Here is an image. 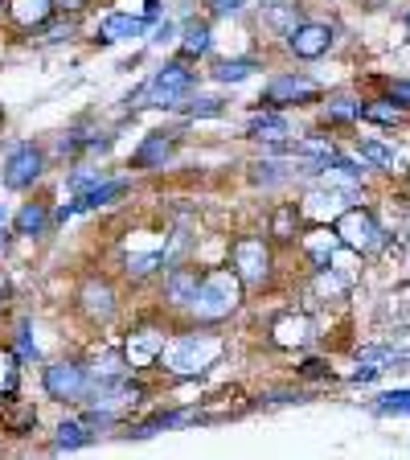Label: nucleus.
<instances>
[{"label": "nucleus", "instance_id": "nucleus-1", "mask_svg": "<svg viewBox=\"0 0 410 460\" xmlns=\"http://www.w3.org/2000/svg\"><path fill=\"white\" fill-rule=\"evenodd\" d=\"M222 354V341L210 333H189V337H177L172 345H164V370L177 374V378H197L201 370H210Z\"/></svg>", "mask_w": 410, "mask_h": 460}, {"label": "nucleus", "instance_id": "nucleus-2", "mask_svg": "<svg viewBox=\"0 0 410 460\" xmlns=\"http://www.w3.org/2000/svg\"><path fill=\"white\" fill-rule=\"evenodd\" d=\"M239 305H242L239 271H214V276L201 279L197 300H193V313H197V321H222V316L239 313Z\"/></svg>", "mask_w": 410, "mask_h": 460}, {"label": "nucleus", "instance_id": "nucleus-3", "mask_svg": "<svg viewBox=\"0 0 410 460\" xmlns=\"http://www.w3.org/2000/svg\"><path fill=\"white\" fill-rule=\"evenodd\" d=\"M333 230L341 234V243L349 251H357V255H373V251L386 243L382 226H378V218H373L365 206H345L341 214H336Z\"/></svg>", "mask_w": 410, "mask_h": 460}, {"label": "nucleus", "instance_id": "nucleus-4", "mask_svg": "<svg viewBox=\"0 0 410 460\" xmlns=\"http://www.w3.org/2000/svg\"><path fill=\"white\" fill-rule=\"evenodd\" d=\"M189 86H193V70L185 66V62H169V66L156 70L153 83H148L140 95H135L132 107H140L144 99H148V103H156V107H177V99H181Z\"/></svg>", "mask_w": 410, "mask_h": 460}, {"label": "nucleus", "instance_id": "nucleus-5", "mask_svg": "<svg viewBox=\"0 0 410 460\" xmlns=\"http://www.w3.org/2000/svg\"><path fill=\"white\" fill-rule=\"evenodd\" d=\"M46 391L62 402H86L91 399V374L78 362H54L46 370Z\"/></svg>", "mask_w": 410, "mask_h": 460}, {"label": "nucleus", "instance_id": "nucleus-6", "mask_svg": "<svg viewBox=\"0 0 410 460\" xmlns=\"http://www.w3.org/2000/svg\"><path fill=\"white\" fill-rule=\"evenodd\" d=\"M234 271H239L242 284L258 288L271 276V251L263 239H239L234 243Z\"/></svg>", "mask_w": 410, "mask_h": 460}, {"label": "nucleus", "instance_id": "nucleus-7", "mask_svg": "<svg viewBox=\"0 0 410 460\" xmlns=\"http://www.w3.org/2000/svg\"><path fill=\"white\" fill-rule=\"evenodd\" d=\"M320 95V86L312 83V78L304 75H279L267 83V91H263V99H267L271 107H292V103H312V99Z\"/></svg>", "mask_w": 410, "mask_h": 460}, {"label": "nucleus", "instance_id": "nucleus-8", "mask_svg": "<svg viewBox=\"0 0 410 460\" xmlns=\"http://www.w3.org/2000/svg\"><path fill=\"white\" fill-rule=\"evenodd\" d=\"M41 164H46L41 148H33V144H17L13 156L4 161V185H9V190H25V185H33L41 177Z\"/></svg>", "mask_w": 410, "mask_h": 460}, {"label": "nucleus", "instance_id": "nucleus-9", "mask_svg": "<svg viewBox=\"0 0 410 460\" xmlns=\"http://www.w3.org/2000/svg\"><path fill=\"white\" fill-rule=\"evenodd\" d=\"M287 46L296 58H325L333 49V29L320 25V21H308V25H296L287 33Z\"/></svg>", "mask_w": 410, "mask_h": 460}, {"label": "nucleus", "instance_id": "nucleus-10", "mask_svg": "<svg viewBox=\"0 0 410 460\" xmlns=\"http://www.w3.org/2000/svg\"><path fill=\"white\" fill-rule=\"evenodd\" d=\"M312 337H316V325H312V316H304V313H284L271 325V341L279 349H304Z\"/></svg>", "mask_w": 410, "mask_h": 460}, {"label": "nucleus", "instance_id": "nucleus-11", "mask_svg": "<svg viewBox=\"0 0 410 460\" xmlns=\"http://www.w3.org/2000/svg\"><path fill=\"white\" fill-rule=\"evenodd\" d=\"M161 354H164V333L161 329H140V333H132L127 337V345H124V358H127L132 370L156 366L161 362Z\"/></svg>", "mask_w": 410, "mask_h": 460}, {"label": "nucleus", "instance_id": "nucleus-12", "mask_svg": "<svg viewBox=\"0 0 410 460\" xmlns=\"http://www.w3.org/2000/svg\"><path fill=\"white\" fill-rule=\"evenodd\" d=\"M144 25H148V21H144L140 13H111V17L99 25V41H107V46H111V41H132L144 33Z\"/></svg>", "mask_w": 410, "mask_h": 460}, {"label": "nucleus", "instance_id": "nucleus-13", "mask_svg": "<svg viewBox=\"0 0 410 460\" xmlns=\"http://www.w3.org/2000/svg\"><path fill=\"white\" fill-rule=\"evenodd\" d=\"M172 156V140L164 132L144 136V144L132 153V169H164V161Z\"/></svg>", "mask_w": 410, "mask_h": 460}, {"label": "nucleus", "instance_id": "nucleus-14", "mask_svg": "<svg viewBox=\"0 0 410 460\" xmlns=\"http://www.w3.org/2000/svg\"><path fill=\"white\" fill-rule=\"evenodd\" d=\"M247 132L255 136V140L284 144L292 128H287V115L284 111H255V115H250V124H247Z\"/></svg>", "mask_w": 410, "mask_h": 460}, {"label": "nucleus", "instance_id": "nucleus-15", "mask_svg": "<svg viewBox=\"0 0 410 460\" xmlns=\"http://www.w3.org/2000/svg\"><path fill=\"white\" fill-rule=\"evenodd\" d=\"M9 17L21 29H41L54 17V0H9Z\"/></svg>", "mask_w": 410, "mask_h": 460}, {"label": "nucleus", "instance_id": "nucleus-16", "mask_svg": "<svg viewBox=\"0 0 410 460\" xmlns=\"http://www.w3.org/2000/svg\"><path fill=\"white\" fill-rule=\"evenodd\" d=\"M336 247H345L341 243V234H328V230H316V234H308L304 239V251L308 255H312V263H316V271L320 268H328V263H333V255H336Z\"/></svg>", "mask_w": 410, "mask_h": 460}, {"label": "nucleus", "instance_id": "nucleus-17", "mask_svg": "<svg viewBox=\"0 0 410 460\" xmlns=\"http://www.w3.org/2000/svg\"><path fill=\"white\" fill-rule=\"evenodd\" d=\"M164 288H169V300H172V305H193V300H197L201 279H197V271L177 268L169 279H164Z\"/></svg>", "mask_w": 410, "mask_h": 460}, {"label": "nucleus", "instance_id": "nucleus-18", "mask_svg": "<svg viewBox=\"0 0 410 460\" xmlns=\"http://www.w3.org/2000/svg\"><path fill=\"white\" fill-rule=\"evenodd\" d=\"M193 420H201L197 411H156L153 420H144L140 428H132V436H156V431H169V428H181V423H193Z\"/></svg>", "mask_w": 410, "mask_h": 460}, {"label": "nucleus", "instance_id": "nucleus-19", "mask_svg": "<svg viewBox=\"0 0 410 460\" xmlns=\"http://www.w3.org/2000/svg\"><path fill=\"white\" fill-rule=\"evenodd\" d=\"M362 119L394 128V124H402V103L398 99H370V103H362Z\"/></svg>", "mask_w": 410, "mask_h": 460}, {"label": "nucleus", "instance_id": "nucleus-20", "mask_svg": "<svg viewBox=\"0 0 410 460\" xmlns=\"http://www.w3.org/2000/svg\"><path fill=\"white\" fill-rule=\"evenodd\" d=\"M49 222V210L41 206V201H25L17 210V218H13V226H17V234H41Z\"/></svg>", "mask_w": 410, "mask_h": 460}, {"label": "nucleus", "instance_id": "nucleus-21", "mask_svg": "<svg viewBox=\"0 0 410 460\" xmlns=\"http://www.w3.org/2000/svg\"><path fill=\"white\" fill-rule=\"evenodd\" d=\"M83 305H86V313H91V316L107 321V316L115 313V305H111V288H107V284H95V279H91V284L83 288Z\"/></svg>", "mask_w": 410, "mask_h": 460}, {"label": "nucleus", "instance_id": "nucleus-22", "mask_svg": "<svg viewBox=\"0 0 410 460\" xmlns=\"http://www.w3.org/2000/svg\"><path fill=\"white\" fill-rule=\"evenodd\" d=\"M205 49H210V25H205V21H189L185 33H181V54L185 58H201Z\"/></svg>", "mask_w": 410, "mask_h": 460}, {"label": "nucleus", "instance_id": "nucleus-23", "mask_svg": "<svg viewBox=\"0 0 410 460\" xmlns=\"http://www.w3.org/2000/svg\"><path fill=\"white\" fill-rule=\"evenodd\" d=\"M373 411H378V415H410V386L382 391L378 399H373Z\"/></svg>", "mask_w": 410, "mask_h": 460}, {"label": "nucleus", "instance_id": "nucleus-24", "mask_svg": "<svg viewBox=\"0 0 410 460\" xmlns=\"http://www.w3.org/2000/svg\"><path fill=\"white\" fill-rule=\"evenodd\" d=\"M362 164L365 169H398V153L378 140H362Z\"/></svg>", "mask_w": 410, "mask_h": 460}, {"label": "nucleus", "instance_id": "nucleus-25", "mask_svg": "<svg viewBox=\"0 0 410 460\" xmlns=\"http://www.w3.org/2000/svg\"><path fill=\"white\" fill-rule=\"evenodd\" d=\"M325 115L333 119V124H349V119H362V99L353 95H336L325 103Z\"/></svg>", "mask_w": 410, "mask_h": 460}, {"label": "nucleus", "instance_id": "nucleus-26", "mask_svg": "<svg viewBox=\"0 0 410 460\" xmlns=\"http://www.w3.org/2000/svg\"><path fill=\"white\" fill-rule=\"evenodd\" d=\"M21 386V366H17V354L13 349H0V399L17 394Z\"/></svg>", "mask_w": 410, "mask_h": 460}, {"label": "nucleus", "instance_id": "nucleus-27", "mask_svg": "<svg viewBox=\"0 0 410 460\" xmlns=\"http://www.w3.org/2000/svg\"><path fill=\"white\" fill-rule=\"evenodd\" d=\"M91 423H62V428H57V440H54V452H70V448H83L86 440H91Z\"/></svg>", "mask_w": 410, "mask_h": 460}, {"label": "nucleus", "instance_id": "nucleus-28", "mask_svg": "<svg viewBox=\"0 0 410 460\" xmlns=\"http://www.w3.org/2000/svg\"><path fill=\"white\" fill-rule=\"evenodd\" d=\"M255 70H258L255 58H234V62H218L214 78H218V83H242V78H250Z\"/></svg>", "mask_w": 410, "mask_h": 460}, {"label": "nucleus", "instance_id": "nucleus-29", "mask_svg": "<svg viewBox=\"0 0 410 460\" xmlns=\"http://www.w3.org/2000/svg\"><path fill=\"white\" fill-rule=\"evenodd\" d=\"M164 263V255L156 251V255H132L127 259V271H135V276H148V271H156Z\"/></svg>", "mask_w": 410, "mask_h": 460}, {"label": "nucleus", "instance_id": "nucleus-30", "mask_svg": "<svg viewBox=\"0 0 410 460\" xmlns=\"http://www.w3.org/2000/svg\"><path fill=\"white\" fill-rule=\"evenodd\" d=\"M185 111H189L193 119H205V115H222V99H197V103H189Z\"/></svg>", "mask_w": 410, "mask_h": 460}, {"label": "nucleus", "instance_id": "nucleus-31", "mask_svg": "<svg viewBox=\"0 0 410 460\" xmlns=\"http://www.w3.org/2000/svg\"><path fill=\"white\" fill-rule=\"evenodd\" d=\"M292 222H296V206H287V210L275 214V234L279 239H292Z\"/></svg>", "mask_w": 410, "mask_h": 460}, {"label": "nucleus", "instance_id": "nucleus-32", "mask_svg": "<svg viewBox=\"0 0 410 460\" xmlns=\"http://www.w3.org/2000/svg\"><path fill=\"white\" fill-rule=\"evenodd\" d=\"M70 185H74V190L83 193V190H91V185H99V172H95V169H74Z\"/></svg>", "mask_w": 410, "mask_h": 460}, {"label": "nucleus", "instance_id": "nucleus-33", "mask_svg": "<svg viewBox=\"0 0 410 460\" xmlns=\"http://www.w3.org/2000/svg\"><path fill=\"white\" fill-rule=\"evenodd\" d=\"M17 345L25 358H38V345H33V337H29V321H21L17 325Z\"/></svg>", "mask_w": 410, "mask_h": 460}, {"label": "nucleus", "instance_id": "nucleus-34", "mask_svg": "<svg viewBox=\"0 0 410 460\" xmlns=\"http://www.w3.org/2000/svg\"><path fill=\"white\" fill-rule=\"evenodd\" d=\"M390 99H398L402 107H410V78H390Z\"/></svg>", "mask_w": 410, "mask_h": 460}, {"label": "nucleus", "instance_id": "nucleus-35", "mask_svg": "<svg viewBox=\"0 0 410 460\" xmlns=\"http://www.w3.org/2000/svg\"><path fill=\"white\" fill-rule=\"evenodd\" d=\"M9 423H13V431H21L25 423H38V411H33V407H21V411L9 415Z\"/></svg>", "mask_w": 410, "mask_h": 460}, {"label": "nucleus", "instance_id": "nucleus-36", "mask_svg": "<svg viewBox=\"0 0 410 460\" xmlns=\"http://www.w3.org/2000/svg\"><path fill=\"white\" fill-rule=\"evenodd\" d=\"M214 4V13H234V9H242V0H210Z\"/></svg>", "mask_w": 410, "mask_h": 460}, {"label": "nucleus", "instance_id": "nucleus-37", "mask_svg": "<svg viewBox=\"0 0 410 460\" xmlns=\"http://www.w3.org/2000/svg\"><path fill=\"white\" fill-rule=\"evenodd\" d=\"M9 296H13V279L4 276V271H0V305H4Z\"/></svg>", "mask_w": 410, "mask_h": 460}, {"label": "nucleus", "instance_id": "nucleus-38", "mask_svg": "<svg viewBox=\"0 0 410 460\" xmlns=\"http://www.w3.org/2000/svg\"><path fill=\"white\" fill-rule=\"evenodd\" d=\"M304 374H312V378H320V374H328L325 362H304Z\"/></svg>", "mask_w": 410, "mask_h": 460}, {"label": "nucleus", "instance_id": "nucleus-39", "mask_svg": "<svg viewBox=\"0 0 410 460\" xmlns=\"http://www.w3.org/2000/svg\"><path fill=\"white\" fill-rule=\"evenodd\" d=\"M86 0H62V9H83Z\"/></svg>", "mask_w": 410, "mask_h": 460}, {"label": "nucleus", "instance_id": "nucleus-40", "mask_svg": "<svg viewBox=\"0 0 410 460\" xmlns=\"http://www.w3.org/2000/svg\"><path fill=\"white\" fill-rule=\"evenodd\" d=\"M0 247H4V206H0Z\"/></svg>", "mask_w": 410, "mask_h": 460}, {"label": "nucleus", "instance_id": "nucleus-41", "mask_svg": "<svg viewBox=\"0 0 410 460\" xmlns=\"http://www.w3.org/2000/svg\"><path fill=\"white\" fill-rule=\"evenodd\" d=\"M406 29H410V13H406Z\"/></svg>", "mask_w": 410, "mask_h": 460}]
</instances>
